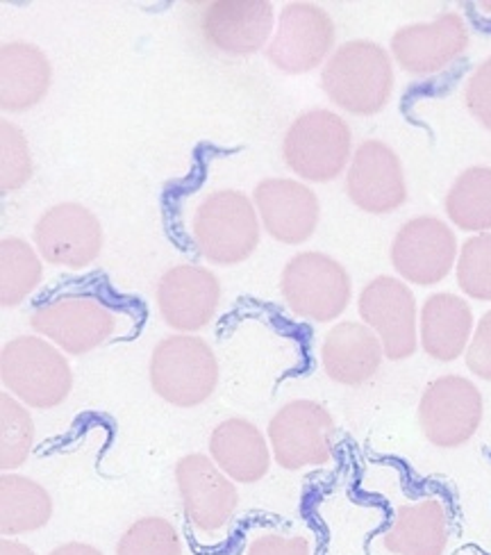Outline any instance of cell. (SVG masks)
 I'll use <instances>...</instances> for the list:
<instances>
[{
  "mask_svg": "<svg viewBox=\"0 0 491 555\" xmlns=\"http://www.w3.org/2000/svg\"><path fill=\"white\" fill-rule=\"evenodd\" d=\"M49 555H103V551L93 544H87V542H66V544L53 548Z\"/></svg>",
  "mask_w": 491,
  "mask_h": 555,
  "instance_id": "obj_35",
  "label": "cell"
},
{
  "mask_svg": "<svg viewBox=\"0 0 491 555\" xmlns=\"http://www.w3.org/2000/svg\"><path fill=\"white\" fill-rule=\"evenodd\" d=\"M358 310L364 326L378 335L385 358L401 362L418 349V310L408 283L378 275L360 292Z\"/></svg>",
  "mask_w": 491,
  "mask_h": 555,
  "instance_id": "obj_9",
  "label": "cell"
},
{
  "mask_svg": "<svg viewBox=\"0 0 491 555\" xmlns=\"http://www.w3.org/2000/svg\"><path fill=\"white\" fill-rule=\"evenodd\" d=\"M321 89L344 112L373 117L391 99L393 57L376 41H346L323 64Z\"/></svg>",
  "mask_w": 491,
  "mask_h": 555,
  "instance_id": "obj_1",
  "label": "cell"
},
{
  "mask_svg": "<svg viewBox=\"0 0 491 555\" xmlns=\"http://www.w3.org/2000/svg\"><path fill=\"white\" fill-rule=\"evenodd\" d=\"M148 374L161 401L176 408H196L215 395L219 362L203 337L171 335L155 346Z\"/></svg>",
  "mask_w": 491,
  "mask_h": 555,
  "instance_id": "obj_3",
  "label": "cell"
},
{
  "mask_svg": "<svg viewBox=\"0 0 491 555\" xmlns=\"http://www.w3.org/2000/svg\"><path fill=\"white\" fill-rule=\"evenodd\" d=\"M464 360L471 374L491 383V310L480 317Z\"/></svg>",
  "mask_w": 491,
  "mask_h": 555,
  "instance_id": "obj_33",
  "label": "cell"
},
{
  "mask_svg": "<svg viewBox=\"0 0 491 555\" xmlns=\"http://www.w3.org/2000/svg\"><path fill=\"white\" fill-rule=\"evenodd\" d=\"M457 285L480 304L491 300V233L474 235L464 242L457 258Z\"/></svg>",
  "mask_w": 491,
  "mask_h": 555,
  "instance_id": "obj_30",
  "label": "cell"
},
{
  "mask_svg": "<svg viewBox=\"0 0 491 555\" xmlns=\"http://www.w3.org/2000/svg\"><path fill=\"white\" fill-rule=\"evenodd\" d=\"M262 430L242 416L221 422L209 437V457H212L235 482L262 480L271 467V451Z\"/></svg>",
  "mask_w": 491,
  "mask_h": 555,
  "instance_id": "obj_23",
  "label": "cell"
},
{
  "mask_svg": "<svg viewBox=\"0 0 491 555\" xmlns=\"http://www.w3.org/2000/svg\"><path fill=\"white\" fill-rule=\"evenodd\" d=\"M484 399L469 378L449 374L435 378L421 397L418 426L437 449L464 447L478 433Z\"/></svg>",
  "mask_w": 491,
  "mask_h": 555,
  "instance_id": "obj_7",
  "label": "cell"
},
{
  "mask_svg": "<svg viewBox=\"0 0 491 555\" xmlns=\"http://www.w3.org/2000/svg\"><path fill=\"white\" fill-rule=\"evenodd\" d=\"M116 555H182V540L164 517H142L121 535Z\"/></svg>",
  "mask_w": 491,
  "mask_h": 555,
  "instance_id": "obj_29",
  "label": "cell"
},
{
  "mask_svg": "<svg viewBox=\"0 0 491 555\" xmlns=\"http://www.w3.org/2000/svg\"><path fill=\"white\" fill-rule=\"evenodd\" d=\"M280 289L296 317L316 323L339 319L353 296L348 271L335 258L316 250L298 253L285 264Z\"/></svg>",
  "mask_w": 491,
  "mask_h": 555,
  "instance_id": "obj_6",
  "label": "cell"
},
{
  "mask_svg": "<svg viewBox=\"0 0 491 555\" xmlns=\"http://www.w3.org/2000/svg\"><path fill=\"white\" fill-rule=\"evenodd\" d=\"M53 517V499L28 476L3 474L0 478V530L5 538L35 533Z\"/></svg>",
  "mask_w": 491,
  "mask_h": 555,
  "instance_id": "obj_25",
  "label": "cell"
},
{
  "mask_svg": "<svg viewBox=\"0 0 491 555\" xmlns=\"http://www.w3.org/2000/svg\"><path fill=\"white\" fill-rule=\"evenodd\" d=\"M53 80V68L37 46L26 41L5 43L0 51V107L26 112L43 101Z\"/></svg>",
  "mask_w": 491,
  "mask_h": 555,
  "instance_id": "obj_24",
  "label": "cell"
},
{
  "mask_svg": "<svg viewBox=\"0 0 491 555\" xmlns=\"http://www.w3.org/2000/svg\"><path fill=\"white\" fill-rule=\"evenodd\" d=\"M253 198L264 230L275 242L296 246L314 235L321 205L308 184L292 178H267L257 184Z\"/></svg>",
  "mask_w": 491,
  "mask_h": 555,
  "instance_id": "obj_18",
  "label": "cell"
},
{
  "mask_svg": "<svg viewBox=\"0 0 491 555\" xmlns=\"http://www.w3.org/2000/svg\"><path fill=\"white\" fill-rule=\"evenodd\" d=\"M482 8H484L487 12H491V3H482Z\"/></svg>",
  "mask_w": 491,
  "mask_h": 555,
  "instance_id": "obj_37",
  "label": "cell"
},
{
  "mask_svg": "<svg viewBox=\"0 0 491 555\" xmlns=\"http://www.w3.org/2000/svg\"><path fill=\"white\" fill-rule=\"evenodd\" d=\"M443 210L466 233H491V167H471L460 173L443 201Z\"/></svg>",
  "mask_w": 491,
  "mask_h": 555,
  "instance_id": "obj_26",
  "label": "cell"
},
{
  "mask_svg": "<svg viewBox=\"0 0 491 555\" xmlns=\"http://www.w3.org/2000/svg\"><path fill=\"white\" fill-rule=\"evenodd\" d=\"M35 442L33 416L12 395L0 397V467L18 469L28 460Z\"/></svg>",
  "mask_w": 491,
  "mask_h": 555,
  "instance_id": "obj_28",
  "label": "cell"
},
{
  "mask_svg": "<svg viewBox=\"0 0 491 555\" xmlns=\"http://www.w3.org/2000/svg\"><path fill=\"white\" fill-rule=\"evenodd\" d=\"M33 178V155L28 139L14 124H0V190H21Z\"/></svg>",
  "mask_w": 491,
  "mask_h": 555,
  "instance_id": "obj_31",
  "label": "cell"
},
{
  "mask_svg": "<svg viewBox=\"0 0 491 555\" xmlns=\"http://www.w3.org/2000/svg\"><path fill=\"white\" fill-rule=\"evenodd\" d=\"M476 319L471 306L457 294L439 292L426 298L418 319V339L424 353L437 362H455L466 356Z\"/></svg>",
  "mask_w": 491,
  "mask_h": 555,
  "instance_id": "obj_21",
  "label": "cell"
},
{
  "mask_svg": "<svg viewBox=\"0 0 491 555\" xmlns=\"http://www.w3.org/2000/svg\"><path fill=\"white\" fill-rule=\"evenodd\" d=\"M346 194L350 203L369 215L396 212L408 201L401 157L380 139H366L350 159Z\"/></svg>",
  "mask_w": 491,
  "mask_h": 555,
  "instance_id": "obj_14",
  "label": "cell"
},
{
  "mask_svg": "<svg viewBox=\"0 0 491 555\" xmlns=\"http://www.w3.org/2000/svg\"><path fill=\"white\" fill-rule=\"evenodd\" d=\"M464 103L471 117L491 132V57H487L466 82Z\"/></svg>",
  "mask_w": 491,
  "mask_h": 555,
  "instance_id": "obj_32",
  "label": "cell"
},
{
  "mask_svg": "<svg viewBox=\"0 0 491 555\" xmlns=\"http://www.w3.org/2000/svg\"><path fill=\"white\" fill-rule=\"evenodd\" d=\"M273 30L267 0H217L203 10L201 35L221 53L250 55L264 49Z\"/></svg>",
  "mask_w": 491,
  "mask_h": 555,
  "instance_id": "obj_19",
  "label": "cell"
},
{
  "mask_svg": "<svg viewBox=\"0 0 491 555\" xmlns=\"http://www.w3.org/2000/svg\"><path fill=\"white\" fill-rule=\"evenodd\" d=\"M35 246L49 264L85 269L101 256L103 228L85 205L60 203L37 221Z\"/></svg>",
  "mask_w": 491,
  "mask_h": 555,
  "instance_id": "obj_15",
  "label": "cell"
},
{
  "mask_svg": "<svg viewBox=\"0 0 491 555\" xmlns=\"http://www.w3.org/2000/svg\"><path fill=\"white\" fill-rule=\"evenodd\" d=\"M43 267L37 250L18 237L0 242V304L18 306L41 283Z\"/></svg>",
  "mask_w": 491,
  "mask_h": 555,
  "instance_id": "obj_27",
  "label": "cell"
},
{
  "mask_svg": "<svg viewBox=\"0 0 491 555\" xmlns=\"http://www.w3.org/2000/svg\"><path fill=\"white\" fill-rule=\"evenodd\" d=\"M269 444L283 469L321 467L333 457L335 420L316 401H292L269 422Z\"/></svg>",
  "mask_w": 491,
  "mask_h": 555,
  "instance_id": "obj_8",
  "label": "cell"
},
{
  "mask_svg": "<svg viewBox=\"0 0 491 555\" xmlns=\"http://www.w3.org/2000/svg\"><path fill=\"white\" fill-rule=\"evenodd\" d=\"M283 157L302 180H335L348 167V159H353V132L337 112L308 109L289 126Z\"/></svg>",
  "mask_w": 491,
  "mask_h": 555,
  "instance_id": "obj_5",
  "label": "cell"
},
{
  "mask_svg": "<svg viewBox=\"0 0 491 555\" xmlns=\"http://www.w3.org/2000/svg\"><path fill=\"white\" fill-rule=\"evenodd\" d=\"M192 237L207 262L232 267L248 260L260 244L255 205L235 190L212 192L196 207Z\"/></svg>",
  "mask_w": 491,
  "mask_h": 555,
  "instance_id": "obj_4",
  "label": "cell"
},
{
  "mask_svg": "<svg viewBox=\"0 0 491 555\" xmlns=\"http://www.w3.org/2000/svg\"><path fill=\"white\" fill-rule=\"evenodd\" d=\"M457 240L437 217H414L391 242V264L405 283L430 287L441 283L455 264Z\"/></svg>",
  "mask_w": 491,
  "mask_h": 555,
  "instance_id": "obj_13",
  "label": "cell"
},
{
  "mask_svg": "<svg viewBox=\"0 0 491 555\" xmlns=\"http://www.w3.org/2000/svg\"><path fill=\"white\" fill-rule=\"evenodd\" d=\"M30 326L60 351L87 356L112 337L116 314L91 296H64L39 306L30 314Z\"/></svg>",
  "mask_w": 491,
  "mask_h": 555,
  "instance_id": "obj_11",
  "label": "cell"
},
{
  "mask_svg": "<svg viewBox=\"0 0 491 555\" xmlns=\"http://www.w3.org/2000/svg\"><path fill=\"white\" fill-rule=\"evenodd\" d=\"M246 555H312L310 542L300 535H262L250 542Z\"/></svg>",
  "mask_w": 491,
  "mask_h": 555,
  "instance_id": "obj_34",
  "label": "cell"
},
{
  "mask_svg": "<svg viewBox=\"0 0 491 555\" xmlns=\"http://www.w3.org/2000/svg\"><path fill=\"white\" fill-rule=\"evenodd\" d=\"M0 555H37V553L23 542L3 540V542H0Z\"/></svg>",
  "mask_w": 491,
  "mask_h": 555,
  "instance_id": "obj_36",
  "label": "cell"
},
{
  "mask_svg": "<svg viewBox=\"0 0 491 555\" xmlns=\"http://www.w3.org/2000/svg\"><path fill=\"white\" fill-rule=\"evenodd\" d=\"M451 540L449 513L435 496L401 505L383 535L391 555H443Z\"/></svg>",
  "mask_w": 491,
  "mask_h": 555,
  "instance_id": "obj_22",
  "label": "cell"
},
{
  "mask_svg": "<svg viewBox=\"0 0 491 555\" xmlns=\"http://www.w3.org/2000/svg\"><path fill=\"white\" fill-rule=\"evenodd\" d=\"M176 482L182 511L198 533H219L235 517L240 505L235 480L223 474L209 455L190 453L180 457Z\"/></svg>",
  "mask_w": 491,
  "mask_h": 555,
  "instance_id": "obj_10",
  "label": "cell"
},
{
  "mask_svg": "<svg viewBox=\"0 0 491 555\" xmlns=\"http://www.w3.org/2000/svg\"><path fill=\"white\" fill-rule=\"evenodd\" d=\"M157 310L169 328L180 335L203 331L221 304L219 278L196 264H178L159 278Z\"/></svg>",
  "mask_w": 491,
  "mask_h": 555,
  "instance_id": "obj_16",
  "label": "cell"
},
{
  "mask_svg": "<svg viewBox=\"0 0 491 555\" xmlns=\"http://www.w3.org/2000/svg\"><path fill=\"white\" fill-rule=\"evenodd\" d=\"M0 378L8 395L35 410L57 408L74 389L72 364L55 344L37 335H21L3 346Z\"/></svg>",
  "mask_w": 491,
  "mask_h": 555,
  "instance_id": "obj_2",
  "label": "cell"
},
{
  "mask_svg": "<svg viewBox=\"0 0 491 555\" xmlns=\"http://www.w3.org/2000/svg\"><path fill=\"white\" fill-rule=\"evenodd\" d=\"M469 46V28L447 12L430 23H412L391 37V57L412 76H432L451 66Z\"/></svg>",
  "mask_w": 491,
  "mask_h": 555,
  "instance_id": "obj_17",
  "label": "cell"
},
{
  "mask_svg": "<svg viewBox=\"0 0 491 555\" xmlns=\"http://www.w3.org/2000/svg\"><path fill=\"white\" fill-rule=\"evenodd\" d=\"M383 360L385 349L378 335L362 321L337 323L321 344V364L325 376L346 387L369 383L380 372Z\"/></svg>",
  "mask_w": 491,
  "mask_h": 555,
  "instance_id": "obj_20",
  "label": "cell"
},
{
  "mask_svg": "<svg viewBox=\"0 0 491 555\" xmlns=\"http://www.w3.org/2000/svg\"><path fill=\"white\" fill-rule=\"evenodd\" d=\"M335 46V21L312 3H289L280 12L269 60L283 74H308L325 62Z\"/></svg>",
  "mask_w": 491,
  "mask_h": 555,
  "instance_id": "obj_12",
  "label": "cell"
}]
</instances>
